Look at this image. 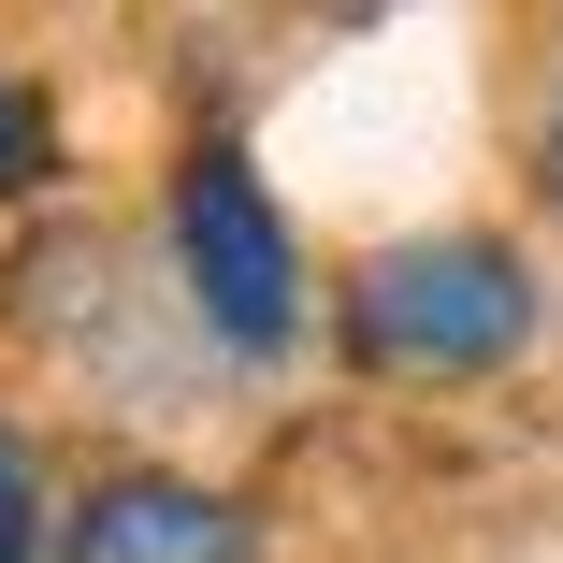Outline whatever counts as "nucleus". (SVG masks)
<instances>
[{
	"label": "nucleus",
	"mask_w": 563,
	"mask_h": 563,
	"mask_svg": "<svg viewBox=\"0 0 563 563\" xmlns=\"http://www.w3.org/2000/svg\"><path fill=\"white\" fill-rule=\"evenodd\" d=\"M174 275H188L202 332L246 347V362H275L303 332V246H289L275 188L246 174V145H188V174H174Z\"/></svg>",
	"instance_id": "obj_2"
},
{
	"label": "nucleus",
	"mask_w": 563,
	"mask_h": 563,
	"mask_svg": "<svg viewBox=\"0 0 563 563\" xmlns=\"http://www.w3.org/2000/svg\"><path fill=\"white\" fill-rule=\"evenodd\" d=\"M347 347L376 376H492L534 347V275L506 232H419L347 275Z\"/></svg>",
	"instance_id": "obj_1"
},
{
	"label": "nucleus",
	"mask_w": 563,
	"mask_h": 563,
	"mask_svg": "<svg viewBox=\"0 0 563 563\" xmlns=\"http://www.w3.org/2000/svg\"><path fill=\"white\" fill-rule=\"evenodd\" d=\"M534 188L563 202V58H549V101H534Z\"/></svg>",
	"instance_id": "obj_6"
},
{
	"label": "nucleus",
	"mask_w": 563,
	"mask_h": 563,
	"mask_svg": "<svg viewBox=\"0 0 563 563\" xmlns=\"http://www.w3.org/2000/svg\"><path fill=\"white\" fill-rule=\"evenodd\" d=\"M0 563H44V477L15 433H0Z\"/></svg>",
	"instance_id": "obj_5"
},
{
	"label": "nucleus",
	"mask_w": 563,
	"mask_h": 563,
	"mask_svg": "<svg viewBox=\"0 0 563 563\" xmlns=\"http://www.w3.org/2000/svg\"><path fill=\"white\" fill-rule=\"evenodd\" d=\"M58 563H261V520L202 477H101L73 506Z\"/></svg>",
	"instance_id": "obj_3"
},
{
	"label": "nucleus",
	"mask_w": 563,
	"mask_h": 563,
	"mask_svg": "<svg viewBox=\"0 0 563 563\" xmlns=\"http://www.w3.org/2000/svg\"><path fill=\"white\" fill-rule=\"evenodd\" d=\"M44 174H58V117L30 73H0V188H44Z\"/></svg>",
	"instance_id": "obj_4"
}]
</instances>
